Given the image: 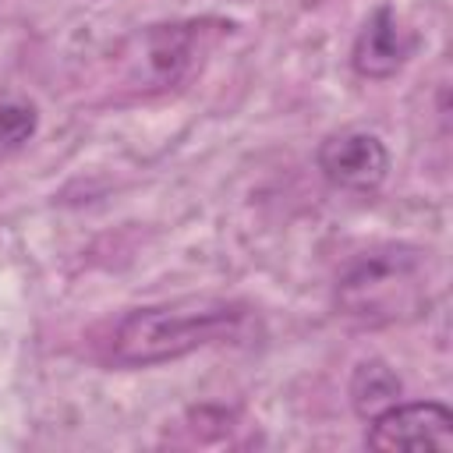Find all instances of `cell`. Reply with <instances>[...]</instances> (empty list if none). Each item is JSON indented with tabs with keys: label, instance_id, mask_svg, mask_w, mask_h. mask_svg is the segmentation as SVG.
I'll return each mask as SVG.
<instances>
[{
	"label": "cell",
	"instance_id": "6",
	"mask_svg": "<svg viewBox=\"0 0 453 453\" xmlns=\"http://www.w3.org/2000/svg\"><path fill=\"white\" fill-rule=\"evenodd\" d=\"M191 32L184 25L173 28H152L142 42V57H145V74L156 85H170L180 78V71L191 60Z\"/></svg>",
	"mask_w": 453,
	"mask_h": 453
},
{
	"label": "cell",
	"instance_id": "5",
	"mask_svg": "<svg viewBox=\"0 0 453 453\" xmlns=\"http://www.w3.org/2000/svg\"><path fill=\"white\" fill-rule=\"evenodd\" d=\"M418 50V35L403 25V18L393 7H375L368 14V21L361 25L354 50H350V64L361 78H393Z\"/></svg>",
	"mask_w": 453,
	"mask_h": 453
},
{
	"label": "cell",
	"instance_id": "4",
	"mask_svg": "<svg viewBox=\"0 0 453 453\" xmlns=\"http://www.w3.org/2000/svg\"><path fill=\"white\" fill-rule=\"evenodd\" d=\"M372 449H453V414L442 403H393L368 421Z\"/></svg>",
	"mask_w": 453,
	"mask_h": 453
},
{
	"label": "cell",
	"instance_id": "3",
	"mask_svg": "<svg viewBox=\"0 0 453 453\" xmlns=\"http://www.w3.org/2000/svg\"><path fill=\"white\" fill-rule=\"evenodd\" d=\"M315 159H319L322 177L333 188L357 191V195L382 188V180L389 173V152H386L382 138L372 131H361V127H343V131L329 134L319 145Z\"/></svg>",
	"mask_w": 453,
	"mask_h": 453
},
{
	"label": "cell",
	"instance_id": "8",
	"mask_svg": "<svg viewBox=\"0 0 453 453\" xmlns=\"http://www.w3.org/2000/svg\"><path fill=\"white\" fill-rule=\"evenodd\" d=\"M39 127V113L32 103L18 96H0V156L21 149Z\"/></svg>",
	"mask_w": 453,
	"mask_h": 453
},
{
	"label": "cell",
	"instance_id": "1",
	"mask_svg": "<svg viewBox=\"0 0 453 453\" xmlns=\"http://www.w3.org/2000/svg\"><path fill=\"white\" fill-rule=\"evenodd\" d=\"M432 290L428 251L411 244H375L336 276V308L357 326H393L425 311Z\"/></svg>",
	"mask_w": 453,
	"mask_h": 453
},
{
	"label": "cell",
	"instance_id": "7",
	"mask_svg": "<svg viewBox=\"0 0 453 453\" xmlns=\"http://www.w3.org/2000/svg\"><path fill=\"white\" fill-rule=\"evenodd\" d=\"M400 393H403V386H400V379H396V372L386 365V361H361L357 368H354V379H350V403H354V411L365 418V421H372L375 414H382V411H389L393 403H400Z\"/></svg>",
	"mask_w": 453,
	"mask_h": 453
},
{
	"label": "cell",
	"instance_id": "2",
	"mask_svg": "<svg viewBox=\"0 0 453 453\" xmlns=\"http://www.w3.org/2000/svg\"><path fill=\"white\" fill-rule=\"evenodd\" d=\"M244 322V308L234 301H177V304H152L127 311L113 336L110 357L127 368L177 361L198 347L219 343L234 336Z\"/></svg>",
	"mask_w": 453,
	"mask_h": 453
}]
</instances>
